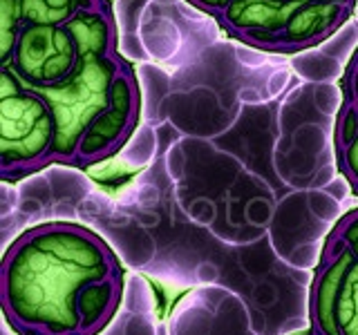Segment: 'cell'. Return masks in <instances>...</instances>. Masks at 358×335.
<instances>
[{
    "mask_svg": "<svg viewBox=\"0 0 358 335\" xmlns=\"http://www.w3.org/2000/svg\"><path fill=\"white\" fill-rule=\"evenodd\" d=\"M139 85L108 0H72L0 22L5 179L50 163L108 161L139 121Z\"/></svg>",
    "mask_w": 358,
    "mask_h": 335,
    "instance_id": "6da1fadb",
    "label": "cell"
},
{
    "mask_svg": "<svg viewBox=\"0 0 358 335\" xmlns=\"http://www.w3.org/2000/svg\"><path fill=\"white\" fill-rule=\"evenodd\" d=\"M0 295L18 335H99L121 304L123 268L96 232L50 221L7 248Z\"/></svg>",
    "mask_w": 358,
    "mask_h": 335,
    "instance_id": "7a4b0ae2",
    "label": "cell"
},
{
    "mask_svg": "<svg viewBox=\"0 0 358 335\" xmlns=\"http://www.w3.org/2000/svg\"><path fill=\"white\" fill-rule=\"evenodd\" d=\"M231 38L268 54H300L334 36L358 0H186Z\"/></svg>",
    "mask_w": 358,
    "mask_h": 335,
    "instance_id": "3957f363",
    "label": "cell"
},
{
    "mask_svg": "<svg viewBox=\"0 0 358 335\" xmlns=\"http://www.w3.org/2000/svg\"><path fill=\"white\" fill-rule=\"evenodd\" d=\"M309 331L358 335V208L336 223L311 282Z\"/></svg>",
    "mask_w": 358,
    "mask_h": 335,
    "instance_id": "277c9868",
    "label": "cell"
},
{
    "mask_svg": "<svg viewBox=\"0 0 358 335\" xmlns=\"http://www.w3.org/2000/svg\"><path fill=\"white\" fill-rule=\"evenodd\" d=\"M334 148L338 170L358 195V47L341 78V110L336 114Z\"/></svg>",
    "mask_w": 358,
    "mask_h": 335,
    "instance_id": "5b68a950",
    "label": "cell"
},
{
    "mask_svg": "<svg viewBox=\"0 0 358 335\" xmlns=\"http://www.w3.org/2000/svg\"><path fill=\"white\" fill-rule=\"evenodd\" d=\"M305 335H316V333H311V331H307V333H305Z\"/></svg>",
    "mask_w": 358,
    "mask_h": 335,
    "instance_id": "8992f818",
    "label": "cell"
}]
</instances>
